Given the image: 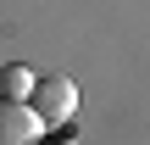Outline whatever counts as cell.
Here are the masks:
<instances>
[{"mask_svg": "<svg viewBox=\"0 0 150 145\" xmlns=\"http://www.w3.org/2000/svg\"><path fill=\"white\" fill-rule=\"evenodd\" d=\"M28 106H33V117H39L45 129H61V123L78 112V84H72L67 73H39Z\"/></svg>", "mask_w": 150, "mask_h": 145, "instance_id": "obj_1", "label": "cell"}, {"mask_svg": "<svg viewBox=\"0 0 150 145\" xmlns=\"http://www.w3.org/2000/svg\"><path fill=\"white\" fill-rule=\"evenodd\" d=\"M45 123L33 117L28 101H0V145H39Z\"/></svg>", "mask_w": 150, "mask_h": 145, "instance_id": "obj_2", "label": "cell"}, {"mask_svg": "<svg viewBox=\"0 0 150 145\" xmlns=\"http://www.w3.org/2000/svg\"><path fill=\"white\" fill-rule=\"evenodd\" d=\"M33 67H22V61H11V67H0V101H28L33 95Z\"/></svg>", "mask_w": 150, "mask_h": 145, "instance_id": "obj_3", "label": "cell"}]
</instances>
